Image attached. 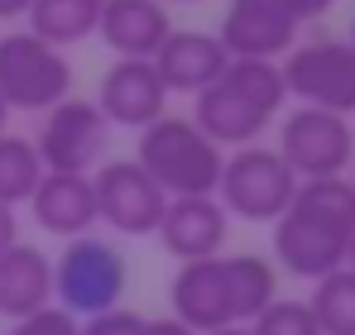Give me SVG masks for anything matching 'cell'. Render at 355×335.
I'll return each mask as SVG.
<instances>
[{"mask_svg":"<svg viewBox=\"0 0 355 335\" xmlns=\"http://www.w3.org/2000/svg\"><path fill=\"white\" fill-rule=\"evenodd\" d=\"M274 297H279V269L259 254H216V259L178 264L168 282L173 321H182L192 335L250 326Z\"/></svg>","mask_w":355,"mask_h":335,"instance_id":"6da1fadb","label":"cell"},{"mask_svg":"<svg viewBox=\"0 0 355 335\" xmlns=\"http://www.w3.org/2000/svg\"><path fill=\"white\" fill-rule=\"evenodd\" d=\"M355 239V187L351 177L297 182L288 211L274 221V264L302 282L346 269Z\"/></svg>","mask_w":355,"mask_h":335,"instance_id":"7a4b0ae2","label":"cell"},{"mask_svg":"<svg viewBox=\"0 0 355 335\" xmlns=\"http://www.w3.org/2000/svg\"><path fill=\"white\" fill-rule=\"evenodd\" d=\"M192 125L216 144V149H245V144H259V134L274 125V115L284 111L288 101V87H284V72L279 62L269 57H231L226 72L192 96Z\"/></svg>","mask_w":355,"mask_h":335,"instance_id":"3957f363","label":"cell"},{"mask_svg":"<svg viewBox=\"0 0 355 335\" xmlns=\"http://www.w3.org/2000/svg\"><path fill=\"white\" fill-rule=\"evenodd\" d=\"M135 163L154 177V187L173 197H216L226 149H216L187 115H159L154 125L139 129Z\"/></svg>","mask_w":355,"mask_h":335,"instance_id":"277c9868","label":"cell"},{"mask_svg":"<svg viewBox=\"0 0 355 335\" xmlns=\"http://www.w3.org/2000/svg\"><path fill=\"white\" fill-rule=\"evenodd\" d=\"M130 287V269L111 239L101 235H77L62 244V254L53 259V307H62L67 316L87 321L101 316L125 302Z\"/></svg>","mask_w":355,"mask_h":335,"instance_id":"5b68a950","label":"cell"},{"mask_svg":"<svg viewBox=\"0 0 355 335\" xmlns=\"http://www.w3.org/2000/svg\"><path fill=\"white\" fill-rule=\"evenodd\" d=\"M293 192V168L279 159V149H264V144H245L236 154H226L221 182H216V201L226 206V216L250 225H274L288 211Z\"/></svg>","mask_w":355,"mask_h":335,"instance_id":"8992f818","label":"cell"},{"mask_svg":"<svg viewBox=\"0 0 355 335\" xmlns=\"http://www.w3.org/2000/svg\"><path fill=\"white\" fill-rule=\"evenodd\" d=\"M72 96V62L62 48L34 39L29 29L0 34V101L15 111L49 115L58 101Z\"/></svg>","mask_w":355,"mask_h":335,"instance_id":"52a82bcc","label":"cell"},{"mask_svg":"<svg viewBox=\"0 0 355 335\" xmlns=\"http://www.w3.org/2000/svg\"><path fill=\"white\" fill-rule=\"evenodd\" d=\"M284 87L297 106L312 111H331V115H355V48L351 39H307L293 44L284 62Z\"/></svg>","mask_w":355,"mask_h":335,"instance_id":"ba28073f","label":"cell"},{"mask_svg":"<svg viewBox=\"0 0 355 335\" xmlns=\"http://www.w3.org/2000/svg\"><path fill=\"white\" fill-rule=\"evenodd\" d=\"M279 159L293 168L297 182H317V177H346L355 163V129L346 115L312 111L297 106L279 125Z\"/></svg>","mask_w":355,"mask_h":335,"instance_id":"9c48e42d","label":"cell"},{"mask_svg":"<svg viewBox=\"0 0 355 335\" xmlns=\"http://www.w3.org/2000/svg\"><path fill=\"white\" fill-rule=\"evenodd\" d=\"M92 187H96V221L106 230H116L125 239H139V235L159 230L168 197L154 187V177L135 159H106L92 172Z\"/></svg>","mask_w":355,"mask_h":335,"instance_id":"30bf717a","label":"cell"},{"mask_svg":"<svg viewBox=\"0 0 355 335\" xmlns=\"http://www.w3.org/2000/svg\"><path fill=\"white\" fill-rule=\"evenodd\" d=\"M106 144H111V125L96 111V101L67 96L44 115V129L34 139L44 172H92L106 163Z\"/></svg>","mask_w":355,"mask_h":335,"instance_id":"8fae6325","label":"cell"},{"mask_svg":"<svg viewBox=\"0 0 355 335\" xmlns=\"http://www.w3.org/2000/svg\"><path fill=\"white\" fill-rule=\"evenodd\" d=\"M297 15L288 10V0H231L221 15L216 39L226 44L231 57H279L297 44Z\"/></svg>","mask_w":355,"mask_h":335,"instance_id":"7c38bea8","label":"cell"},{"mask_svg":"<svg viewBox=\"0 0 355 335\" xmlns=\"http://www.w3.org/2000/svg\"><path fill=\"white\" fill-rule=\"evenodd\" d=\"M96 111L106 115V125H120V129H144L159 115H168V91H164L154 62L116 57L96 87Z\"/></svg>","mask_w":355,"mask_h":335,"instance_id":"4fadbf2b","label":"cell"},{"mask_svg":"<svg viewBox=\"0 0 355 335\" xmlns=\"http://www.w3.org/2000/svg\"><path fill=\"white\" fill-rule=\"evenodd\" d=\"M154 235L178 264H197V259H216L226 249L231 216L216 197H173L164 206V221Z\"/></svg>","mask_w":355,"mask_h":335,"instance_id":"5bb4252c","label":"cell"},{"mask_svg":"<svg viewBox=\"0 0 355 335\" xmlns=\"http://www.w3.org/2000/svg\"><path fill=\"white\" fill-rule=\"evenodd\" d=\"M226 44L216 34H202V29H173L164 39V48L154 53V72L164 82L168 96H197L207 91L221 72H226Z\"/></svg>","mask_w":355,"mask_h":335,"instance_id":"9a60e30c","label":"cell"},{"mask_svg":"<svg viewBox=\"0 0 355 335\" xmlns=\"http://www.w3.org/2000/svg\"><path fill=\"white\" fill-rule=\"evenodd\" d=\"M29 211H34L39 230H49V235H62V239L92 235L101 225L92 172H44V182L29 197Z\"/></svg>","mask_w":355,"mask_h":335,"instance_id":"2e32d148","label":"cell"},{"mask_svg":"<svg viewBox=\"0 0 355 335\" xmlns=\"http://www.w3.org/2000/svg\"><path fill=\"white\" fill-rule=\"evenodd\" d=\"M168 34H173V15L164 0H106L101 5L96 39L116 57H149L154 62Z\"/></svg>","mask_w":355,"mask_h":335,"instance_id":"e0dca14e","label":"cell"},{"mask_svg":"<svg viewBox=\"0 0 355 335\" xmlns=\"http://www.w3.org/2000/svg\"><path fill=\"white\" fill-rule=\"evenodd\" d=\"M44 307H53V259L19 239L0 254V321H24Z\"/></svg>","mask_w":355,"mask_h":335,"instance_id":"ac0fdd59","label":"cell"},{"mask_svg":"<svg viewBox=\"0 0 355 335\" xmlns=\"http://www.w3.org/2000/svg\"><path fill=\"white\" fill-rule=\"evenodd\" d=\"M101 5L106 0H34L29 5V34L53 44V48H67V44H82L96 34L101 24Z\"/></svg>","mask_w":355,"mask_h":335,"instance_id":"d6986e66","label":"cell"},{"mask_svg":"<svg viewBox=\"0 0 355 335\" xmlns=\"http://www.w3.org/2000/svg\"><path fill=\"white\" fill-rule=\"evenodd\" d=\"M39 182H44V159H39L34 139H24V134H0V206L29 201Z\"/></svg>","mask_w":355,"mask_h":335,"instance_id":"ffe728a7","label":"cell"},{"mask_svg":"<svg viewBox=\"0 0 355 335\" xmlns=\"http://www.w3.org/2000/svg\"><path fill=\"white\" fill-rule=\"evenodd\" d=\"M322 335H355V269H336L312 282L307 297Z\"/></svg>","mask_w":355,"mask_h":335,"instance_id":"44dd1931","label":"cell"},{"mask_svg":"<svg viewBox=\"0 0 355 335\" xmlns=\"http://www.w3.org/2000/svg\"><path fill=\"white\" fill-rule=\"evenodd\" d=\"M250 335H322L317 331V316L307 302L297 297H274L254 321H250Z\"/></svg>","mask_w":355,"mask_h":335,"instance_id":"7402d4cb","label":"cell"},{"mask_svg":"<svg viewBox=\"0 0 355 335\" xmlns=\"http://www.w3.org/2000/svg\"><path fill=\"white\" fill-rule=\"evenodd\" d=\"M5 335H82V321L67 316L62 307H44V311H34L24 321H10Z\"/></svg>","mask_w":355,"mask_h":335,"instance_id":"603a6c76","label":"cell"},{"mask_svg":"<svg viewBox=\"0 0 355 335\" xmlns=\"http://www.w3.org/2000/svg\"><path fill=\"white\" fill-rule=\"evenodd\" d=\"M82 335H144V316L130 311V307H111L101 316H87Z\"/></svg>","mask_w":355,"mask_h":335,"instance_id":"cb8c5ba5","label":"cell"},{"mask_svg":"<svg viewBox=\"0 0 355 335\" xmlns=\"http://www.w3.org/2000/svg\"><path fill=\"white\" fill-rule=\"evenodd\" d=\"M331 5H336V0H288V10L297 15V24H312V19H322Z\"/></svg>","mask_w":355,"mask_h":335,"instance_id":"d4e9b609","label":"cell"},{"mask_svg":"<svg viewBox=\"0 0 355 335\" xmlns=\"http://www.w3.org/2000/svg\"><path fill=\"white\" fill-rule=\"evenodd\" d=\"M19 244V221H15V206H0V254Z\"/></svg>","mask_w":355,"mask_h":335,"instance_id":"484cf974","label":"cell"},{"mask_svg":"<svg viewBox=\"0 0 355 335\" xmlns=\"http://www.w3.org/2000/svg\"><path fill=\"white\" fill-rule=\"evenodd\" d=\"M144 335H192V331L173 316H144Z\"/></svg>","mask_w":355,"mask_h":335,"instance_id":"4316f807","label":"cell"},{"mask_svg":"<svg viewBox=\"0 0 355 335\" xmlns=\"http://www.w3.org/2000/svg\"><path fill=\"white\" fill-rule=\"evenodd\" d=\"M34 0H0V19H24Z\"/></svg>","mask_w":355,"mask_h":335,"instance_id":"83f0119b","label":"cell"},{"mask_svg":"<svg viewBox=\"0 0 355 335\" xmlns=\"http://www.w3.org/2000/svg\"><path fill=\"white\" fill-rule=\"evenodd\" d=\"M211 335H250V326H221V331H211Z\"/></svg>","mask_w":355,"mask_h":335,"instance_id":"f1b7e54d","label":"cell"},{"mask_svg":"<svg viewBox=\"0 0 355 335\" xmlns=\"http://www.w3.org/2000/svg\"><path fill=\"white\" fill-rule=\"evenodd\" d=\"M5 120H10V106L0 101V134H5Z\"/></svg>","mask_w":355,"mask_h":335,"instance_id":"f546056e","label":"cell"},{"mask_svg":"<svg viewBox=\"0 0 355 335\" xmlns=\"http://www.w3.org/2000/svg\"><path fill=\"white\" fill-rule=\"evenodd\" d=\"M346 269H355V239H351V254H346Z\"/></svg>","mask_w":355,"mask_h":335,"instance_id":"4dcf8cb0","label":"cell"},{"mask_svg":"<svg viewBox=\"0 0 355 335\" xmlns=\"http://www.w3.org/2000/svg\"><path fill=\"white\" fill-rule=\"evenodd\" d=\"M351 48H355V19H351Z\"/></svg>","mask_w":355,"mask_h":335,"instance_id":"1f68e13d","label":"cell"},{"mask_svg":"<svg viewBox=\"0 0 355 335\" xmlns=\"http://www.w3.org/2000/svg\"><path fill=\"white\" fill-rule=\"evenodd\" d=\"M173 5H197V0H173Z\"/></svg>","mask_w":355,"mask_h":335,"instance_id":"d6a6232c","label":"cell"},{"mask_svg":"<svg viewBox=\"0 0 355 335\" xmlns=\"http://www.w3.org/2000/svg\"><path fill=\"white\" fill-rule=\"evenodd\" d=\"M351 187H355V177H351Z\"/></svg>","mask_w":355,"mask_h":335,"instance_id":"836d02e7","label":"cell"}]
</instances>
